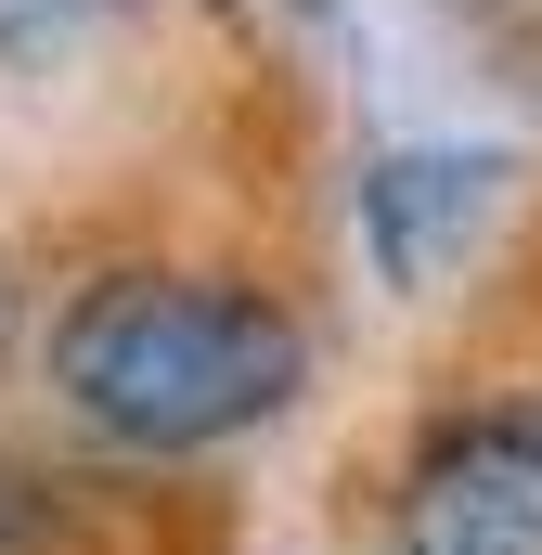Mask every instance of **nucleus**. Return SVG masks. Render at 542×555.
<instances>
[{
    "label": "nucleus",
    "mask_w": 542,
    "mask_h": 555,
    "mask_svg": "<svg viewBox=\"0 0 542 555\" xmlns=\"http://www.w3.org/2000/svg\"><path fill=\"white\" fill-rule=\"evenodd\" d=\"M297 375H310L297 310L220 272H104L52 323V388L130 452H194V439L271 426L297 401Z\"/></svg>",
    "instance_id": "obj_1"
},
{
    "label": "nucleus",
    "mask_w": 542,
    "mask_h": 555,
    "mask_svg": "<svg viewBox=\"0 0 542 555\" xmlns=\"http://www.w3.org/2000/svg\"><path fill=\"white\" fill-rule=\"evenodd\" d=\"M401 555H542V426H452L401 478Z\"/></svg>",
    "instance_id": "obj_2"
},
{
    "label": "nucleus",
    "mask_w": 542,
    "mask_h": 555,
    "mask_svg": "<svg viewBox=\"0 0 542 555\" xmlns=\"http://www.w3.org/2000/svg\"><path fill=\"white\" fill-rule=\"evenodd\" d=\"M478 194H491V168H465V155H401V168H375L362 181V220H375V259L401 284H426V220H478Z\"/></svg>",
    "instance_id": "obj_3"
},
{
    "label": "nucleus",
    "mask_w": 542,
    "mask_h": 555,
    "mask_svg": "<svg viewBox=\"0 0 542 555\" xmlns=\"http://www.w3.org/2000/svg\"><path fill=\"white\" fill-rule=\"evenodd\" d=\"M26 517H39V491H26V478H13V465H0V555L26 543Z\"/></svg>",
    "instance_id": "obj_4"
}]
</instances>
